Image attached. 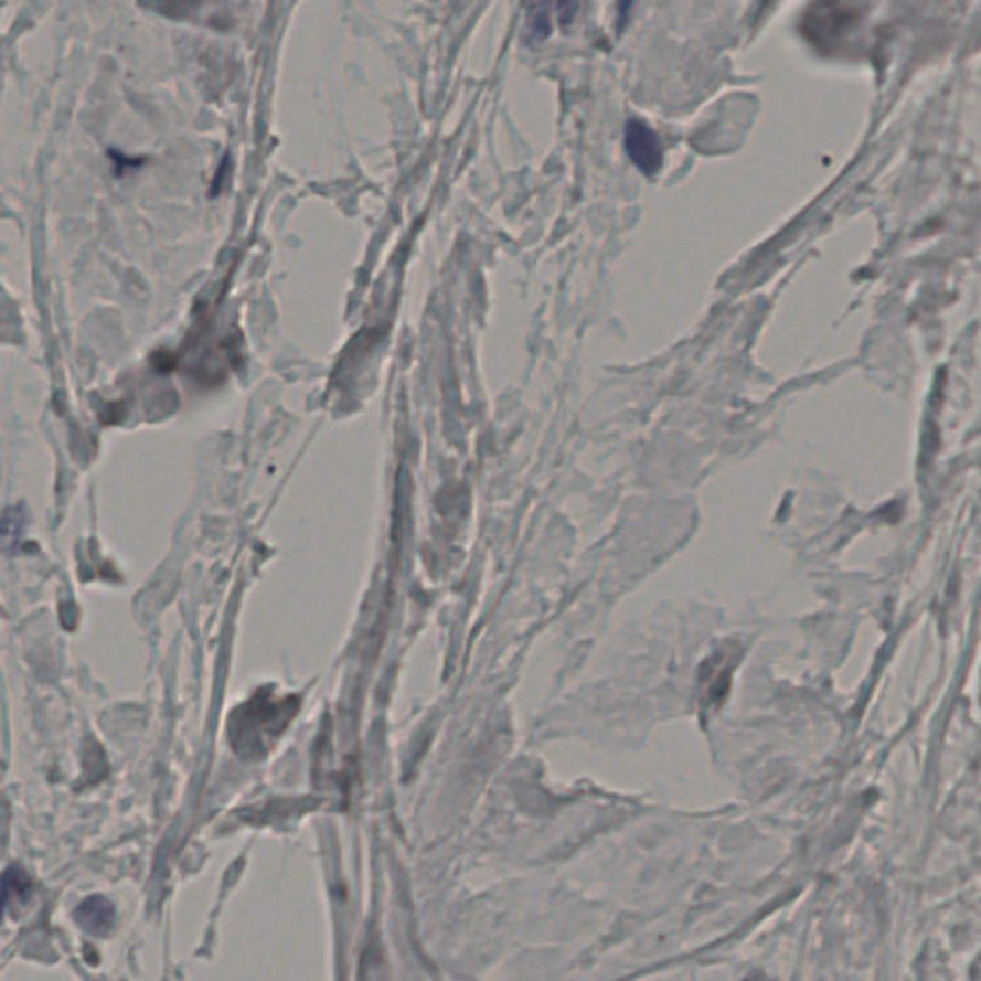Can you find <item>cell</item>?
Segmentation results:
<instances>
[{
    "instance_id": "obj_1",
    "label": "cell",
    "mask_w": 981,
    "mask_h": 981,
    "mask_svg": "<svg viewBox=\"0 0 981 981\" xmlns=\"http://www.w3.org/2000/svg\"><path fill=\"white\" fill-rule=\"evenodd\" d=\"M857 20V10L845 4H817L806 18L803 31L817 44L834 43L840 33Z\"/></svg>"
},
{
    "instance_id": "obj_2",
    "label": "cell",
    "mask_w": 981,
    "mask_h": 981,
    "mask_svg": "<svg viewBox=\"0 0 981 981\" xmlns=\"http://www.w3.org/2000/svg\"><path fill=\"white\" fill-rule=\"evenodd\" d=\"M627 152L635 161V166L647 173L654 175L662 168V145L660 139L647 124L631 119L627 121L626 129Z\"/></svg>"
},
{
    "instance_id": "obj_3",
    "label": "cell",
    "mask_w": 981,
    "mask_h": 981,
    "mask_svg": "<svg viewBox=\"0 0 981 981\" xmlns=\"http://www.w3.org/2000/svg\"><path fill=\"white\" fill-rule=\"evenodd\" d=\"M75 918L85 930L95 934V936H104L114 924L116 910L108 899L96 895V897H88L87 902L81 903L75 910Z\"/></svg>"
},
{
    "instance_id": "obj_4",
    "label": "cell",
    "mask_w": 981,
    "mask_h": 981,
    "mask_svg": "<svg viewBox=\"0 0 981 981\" xmlns=\"http://www.w3.org/2000/svg\"><path fill=\"white\" fill-rule=\"evenodd\" d=\"M31 878L20 866H10L0 874V916L12 903H22L31 895Z\"/></svg>"
},
{
    "instance_id": "obj_5",
    "label": "cell",
    "mask_w": 981,
    "mask_h": 981,
    "mask_svg": "<svg viewBox=\"0 0 981 981\" xmlns=\"http://www.w3.org/2000/svg\"><path fill=\"white\" fill-rule=\"evenodd\" d=\"M742 981H771L767 975L764 974H749L748 978H744Z\"/></svg>"
}]
</instances>
